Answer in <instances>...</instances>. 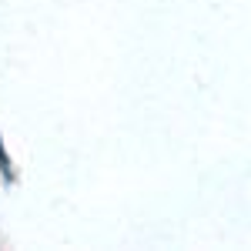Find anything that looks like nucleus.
I'll use <instances>...</instances> for the list:
<instances>
[{"instance_id": "nucleus-1", "label": "nucleus", "mask_w": 251, "mask_h": 251, "mask_svg": "<svg viewBox=\"0 0 251 251\" xmlns=\"http://www.w3.org/2000/svg\"><path fill=\"white\" fill-rule=\"evenodd\" d=\"M0 164H3V174H7V181H14V171H10V161L3 154V144H0Z\"/></svg>"}]
</instances>
